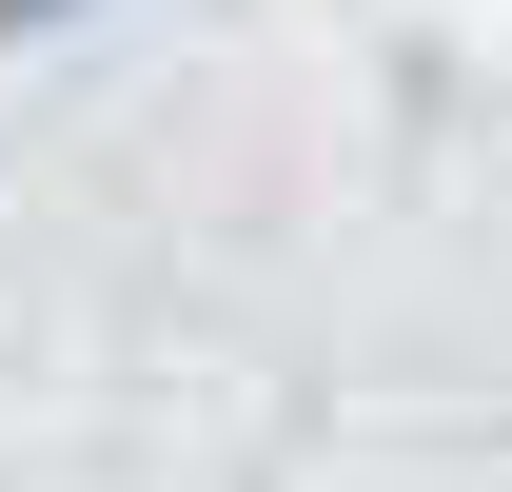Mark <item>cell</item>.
Segmentation results:
<instances>
[{"label": "cell", "mask_w": 512, "mask_h": 492, "mask_svg": "<svg viewBox=\"0 0 512 492\" xmlns=\"http://www.w3.org/2000/svg\"><path fill=\"white\" fill-rule=\"evenodd\" d=\"M99 0H0V60H40V40H79Z\"/></svg>", "instance_id": "obj_1"}]
</instances>
